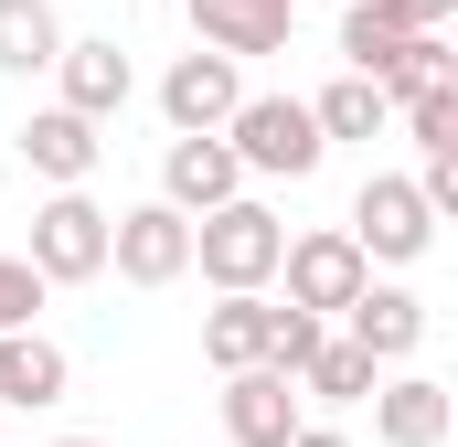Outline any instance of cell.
<instances>
[{"label": "cell", "mask_w": 458, "mask_h": 447, "mask_svg": "<svg viewBox=\"0 0 458 447\" xmlns=\"http://www.w3.org/2000/svg\"><path fill=\"white\" fill-rule=\"evenodd\" d=\"M458 394L437 373H405V384H373V447H448Z\"/></svg>", "instance_id": "cell-10"}, {"label": "cell", "mask_w": 458, "mask_h": 447, "mask_svg": "<svg viewBox=\"0 0 458 447\" xmlns=\"http://www.w3.org/2000/svg\"><path fill=\"white\" fill-rule=\"evenodd\" d=\"M54 54H64L54 0H0V75H54Z\"/></svg>", "instance_id": "cell-16"}, {"label": "cell", "mask_w": 458, "mask_h": 447, "mask_svg": "<svg viewBox=\"0 0 458 447\" xmlns=\"http://www.w3.org/2000/svg\"><path fill=\"white\" fill-rule=\"evenodd\" d=\"M277 277H288V309H310L320 331L342 320L352 299L373 288V266H362V245H352L342 224H320V234H288V256H277Z\"/></svg>", "instance_id": "cell-3"}, {"label": "cell", "mask_w": 458, "mask_h": 447, "mask_svg": "<svg viewBox=\"0 0 458 447\" xmlns=\"http://www.w3.org/2000/svg\"><path fill=\"white\" fill-rule=\"evenodd\" d=\"M225 149H234V171H256V181H310V171L331 160L310 97H245V107L225 117Z\"/></svg>", "instance_id": "cell-2"}, {"label": "cell", "mask_w": 458, "mask_h": 447, "mask_svg": "<svg viewBox=\"0 0 458 447\" xmlns=\"http://www.w3.org/2000/svg\"><path fill=\"white\" fill-rule=\"evenodd\" d=\"M342 320H352L342 341H362V351H373V362H405V351H416V341H427V299H416V288H384V277H373V288H362V299H352Z\"/></svg>", "instance_id": "cell-14"}, {"label": "cell", "mask_w": 458, "mask_h": 447, "mask_svg": "<svg viewBox=\"0 0 458 447\" xmlns=\"http://www.w3.org/2000/svg\"><path fill=\"white\" fill-rule=\"evenodd\" d=\"M54 447H97V437H54Z\"/></svg>", "instance_id": "cell-27"}, {"label": "cell", "mask_w": 458, "mask_h": 447, "mask_svg": "<svg viewBox=\"0 0 458 447\" xmlns=\"http://www.w3.org/2000/svg\"><path fill=\"white\" fill-rule=\"evenodd\" d=\"M310 117H320V139H384V86H373V75H331V86H320V97H310Z\"/></svg>", "instance_id": "cell-19"}, {"label": "cell", "mask_w": 458, "mask_h": 447, "mask_svg": "<svg viewBox=\"0 0 458 447\" xmlns=\"http://www.w3.org/2000/svg\"><path fill=\"white\" fill-rule=\"evenodd\" d=\"M352 245H362V266H416L427 245H437V214L416 203V181H394V171H373L362 192H352Z\"/></svg>", "instance_id": "cell-4"}, {"label": "cell", "mask_w": 458, "mask_h": 447, "mask_svg": "<svg viewBox=\"0 0 458 447\" xmlns=\"http://www.w3.org/2000/svg\"><path fill=\"white\" fill-rule=\"evenodd\" d=\"M21 160H32L54 192H86V171L107 160V139H97L75 107H32V128H21Z\"/></svg>", "instance_id": "cell-13"}, {"label": "cell", "mask_w": 458, "mask_h": 447, "mask_svg": "<svg viewBox=\"0 0 458 447\" xmlns=\"http://www.w3.org/2000/svg\"><path fill=\"white\" fill-rule=\"evenodd\" d=\"M0 181H11V149H0Z\"/></svg>", "instance_id": "cell-28"}, {"label": "cell", "mask_w": 458, "mask_h": 447, "mask_svg": "<svg viewBox=\"0 0 458 447\" xmlns=\"http://www.w3.org/2000/svg\"><path fill=\"white\" fill-rule=\"evenodd\" d=\"M32 309H43V277H32L21 256H0V341H11V331H32Z\"/></svg>", "instance_id": "cell-24"}, {"label": "cell", "mask_w": 458, "mask_h": 447, "mask_svg": "<svg viewBox=\"0 0 458 447\" xmlns=\"http://www.w3.org/2000/svg\"><path fill=\"white\" fill-rule=\"evenodd\" d=\"M373 11H384V21H394L405 43H437V32L458 21V0H373Z\"/></svg>", "instance_id": "cell-25"}, {"label": "cell", "mask_w": 458, "mask_h": 447, "mask_svg": "<svg viewBox=\"0 0 458 447\" xmlns=\"http://www.w3.org/2000/svg\"><path fill=\"white\" fill-rule=\"evenodd\" d=\"M54 75H64V97H54V107H75L86 128H107V117L139 97V75H128V54H117V43H64V54H54Z\"/></svg>", "instance_id": "cell-12"}, {"label": "cell", "mask_w": 458, "mask_h": 447, "mask_svg": "<svg viewBox=\"0 0 458 447\" xmlns=\"http://www.w3.org/2000/svg\"><path fill=\"white\" fill-rule=\"evenodd\" d=\"M394 54H405V32H394L373 0H352V11H342V75H373V86H384Z\"/></svg>", "instance_id": "cell-20"}, {"label": "cell", "mask_w": 458, "mask_h": 447, "mask_svg": "<svg viewBox=\"0 0 458 447\" xmlns=\"http://www.w3.org/2000/svg\"><path fill=\"white\" fill-rule=\"evenodd\" d=\"M373 373H384V362H373L362 341H320V351L299 362V394H310V405H362Z\"/></svg>", "instance_id": "cell-18"}, {"label": "cell", "mask_w": 458, "mask_h": 447, "mask_svg": "<svg viewBox=\"0 0 458 447\" xmlns=\"http://www.w3.org/2000/svg\"><path fill=\"white\" fill-rule=\"evenodd\" d=\"M234 192H245V171H234V149H225V139H171V149H160V203H171L182 224L225 214Z\"/></svg>", "instance_id": "cell-9"}, {"label": "cell", "mask_w": 458, "mask_h": 447, "mask_svg": "<svg viewBox=\"0 0 458 447\" xmlns=\"http://www.w3.org/2000/svg\"><path fill=\"white\" fill-rule=\"evenodd\" d=\"M107 266L128 288H182L192 277V224L171 203H128V214H107Z\"/></svg>", "instance_id": "cell-6"}, {"label": "cell", "mask_w": 458, "mask_h": 447, "mask_svg": "<svg viewBox=\"0 0 458 447\" xmlns=\"http://www.w3.org/2000/svg\"><path fill=\"white\" fill-rule=\"evenodd\" d=\"M192 11V32H203V54H288V32H299V0H182Z\"/></svg>", "instance_id": "cell-8"}, {"label": "cell", "mask_w": 458, "mask_h": 447, "mask_svg": "<svg viewBox=\"0 0 458 447\" xmlns=\"http://www.w3.org/2000/svg\"><path fill=\"white\" fill-rule=\"evenodd\" d=\"M288 447H352V437H342V426H299Z\"/></svg>", "instance_id": "cell-26"}, {"label": "cell", "mask_w": 458, "mask_h": 447, "mask_svg": "<svg viewBox=\"0 0 458 447\" xmlns=\"http://www.w3.org/2000/svg\"><path fill=\"white\" fill-rule=\"evenodd\" d=\"M43 288H86V277H107V214L86 203V192H54L43 214H32V256H21Z\"/></svg>", "instance_id": "cell-5"}, {"label": "cell", "mask_w": 458, "mask_h": 447, "mask_svg": "<svg viewBox=\"0 0 458 447\" xmlns=\"http://www.w3.org/2000/svg\"><path fill=\"white\" fill-rule=\"evenodd\" d=\"M320 320H310V309H277V299H267V351H256V373H288V384H299V362H310V351H320Z\"/></svg>", "instance_id": "cell-22"}, {"label": "cell", "mask_w": 458, "mask_h": 447, "mask_svg": "<svg viewBox=\"0 0 458 447\" xmlns=\"http://www.w3.org/2000/svg\"><path fill=\"white\" fill-rule=\"evenodd\" d=\"M277 256H288V224L267 214V203H245V192H234L225 214L192 224V266H203V288H214V299H267Z\"/></svg>", "instance_id": "cell-1"}, {"label": "cell", "mask_w": 458, "mask_h": 447, "mask_svg": "<svg viewBox=\"0 0 458 447\" xmlns=\"http://www.w3.org/2000/svg\"><path fill=\"white\" fill-rule=\"evenodd\" d=\"M64 384H75V362H64L43 331L0 341V405H64Z\"/></svg>", "instance_id": "cell-15"}, {"label": "cell", "mask_w": 458, "mask_h": 447, "mask_svg": "<svg viewBox=\"0 0 458 447\" xmlns=\"http://www.w3.org/2000/svg\"><path fill=\"white\" fill-rule=\"evenodd\" d=\"M310 426L299 416V384L288 373H225V437L234 447H288Z\"/></svg>", "instance_id": "cell-11"}, {"label": "cell", "mask_w": 458, "mask_h": 447, "mask_svg": "<svg viewBox=\"0 0 458 447\" xmlns=\"http://www.w3.org/2000/svg\"><path fill=\"white\" fill-rule=\"evenodd\" d=\"M256 351H267V299H214L203 309V362L214 373H256Z\"/></svg>", "instance_id": "cell-17"}, {"label": "cell", "mask_w": 458, "mask_h": 447, "mask_svg": "<svg viewBox=\"0 0 458 447\" xmlns=\"http://www.w3.org/2000/svg\"><path fill=\"white\" fill-rule=\"evenodd\" d=\"M448 86H458V54H448V32H437V43H405V54H394L384 107H405V97H448Z\"/></svg>", "instance_id": "cell-21"}, {"label": "cell", "mask_w": 458, "mask_h": 447, "mask_svg": "<svg viewBox=\"0 0 458 447\" xmlns=\"http://www.w3.org/2000/svg\"><path fill=\"white\" fill-rule=\"evenodd\" d=\"M405 139H416L427 160H448V149H458V86H448V97H405Z\"/></svg>", "instance_id": "cell-23"}, {"label": "cell", "mask_w": 458, "mask_h": 447, "mask_svg": "<svg viewBox=\"0 0 458 447\" xmlns=\"http://www.w3.org/2000/svg\"><path fill=\"white\" fill-rule=\"evenodd\" d=\"M245 107V64H225V54H182L171 75H160V117H171V139H225V117Z\"/></svg>", "instance_id": "cell-7"}]
</instances>
